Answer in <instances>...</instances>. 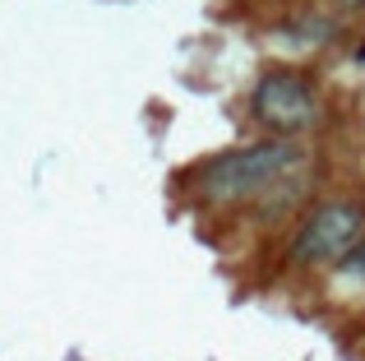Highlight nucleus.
Returning <instances> with one entry per match:
<instances>
[{"mask_svg":"<svg viewBox=\"0 0 365 361\" xmlns=\"http://www.w3.org/2000/svg\"><path fill=\"white\" fill-rule=\"evenodd\" d=\"M365 241V204L361 199H329L305 213L292 255L301 264H347V255Z\"/></svg>","mask_w":365,"mask_h":361,"instance_id":"3","label":"nucleus"},{"mask_svg":"<svg viewBox=\"0 0 365 361\" xmlns=\"http://www.w3.org/2000/svg\"><path fill=\"white\" fill-rule=\"evenodd\" d=\"M338 9H365V0H333Z\"/></svg>","mask_w":365,"mask_h":361,"instance_id":"5","label":"nucleus"},{"mask_svg":"<svg viewBox=\"0 0 365 361\" xmlns=\"http://www.w3.org/2000/svg\"><path fill=\"white\" fill-rule=\"evenodd\" d=\"M301 163V148L282 144V139H264V144H245L232 153H217L190 172V195L204 208H236L273 190L292 167Z\"/></svg>","mask_w":365,"mask_h":361,"instance_id":"1","label":"nucleus"},{"mask_svg":"<svg viewBox=\"0 0 365 361\" xmlns=\"http://www.w3.org/2000/svg\"><path fill=\"white\" fill-rule=\"evenodd\" d=\"M250 111L273 135H305L319 126L324 102L301 70H264L250 93Z\"/></svg>","mask_w":365,"mask_h":361,"instance_id":"2","label":"nucleus"},{"mask_svg":"<svg viewBox=\"0 0 365 361\" xmlns=\"http://www.w3.org/2000/svg\"><path fill=\"white\" fill-rule=\"evenodd\" d=\"M342 269H347V273H351V278H356V283H365V241H361L356 250L347 255V264H342Z\"/></svg>","mask_w":365,"mask_h":361,"instance_id":"4","label":"nucleus"}]
</instances>
